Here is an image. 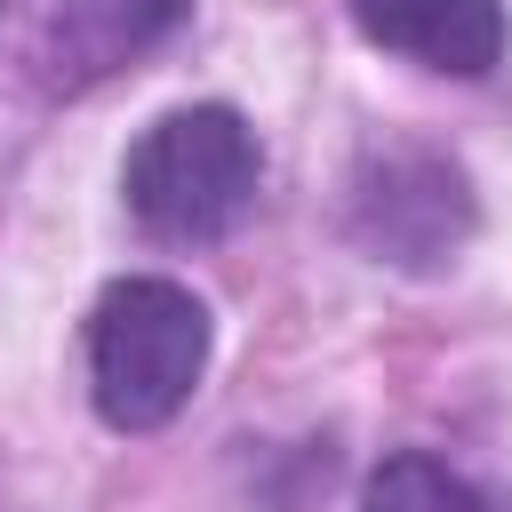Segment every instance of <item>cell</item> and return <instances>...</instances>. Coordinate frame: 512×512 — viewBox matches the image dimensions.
<instances>
[{"label":"cell","mask_w":512,"mask_h":512,"mask_svg":"<svg viewBox=\"0 0 512 512\" xmlns=\"http://www.w3.org/2000/svg\"><path fill=\"white\" fill-rule=\"evenodd\" d=\"M208 368V304L176 280H120L88 328V384L112 432H160Z\"/></svg>","instance_id":"6da1fadb"},{"label":"cell","mask_w":512,"mask_h":512,"mask_svg":"<svg viewBox=\"0 0 512 512\" xmlns=\"http://www.w3.org/2000/svg\"><path fill=\"white\" fill-rule=\"evenodd\" d=\"M248 200H256V136L224 104L168 112L128 152V208L152 240H176V248L224 240L248 216Z\"/></svg>","instance_id":"7a4b0ae2"},{"label":"cell","mask_w":512,"mask_h":512,"mask_svg":"<svg viewBox=\"0 0 512 512\" xmlns=\"http://www.w3.org/2000/svg\"><path fill=\"white\" fill-rule=\"evenodd\" d=\"M360 240L392 264H440L456 256V240L472 232V200L464 176L432 152H392L384 168L360 176V208H352Z\"/></svg>","instance_id":"3957f363"},{"label":"cell","mask_w":512,"mask_h":512,"mask_svg":"<svg viewBox=\"0 0 512 512\" xmlns=\"http://www.w3.org/2000/svg\"><path fill=\"white\" fill-rule=\"evenodd\" d=\"M352 24L432 72L480 80L504 56V0H352Z\"/></svg>","instance_id":"277c9868"},{"label":"cell","mask_w":512,"mask_h":512,"mask_svg":"<svg viewBox=\"0 0 512 512\" xmlns=\"http://www.w3.org/2000/svg\"><path fill=\"white\" fill-rule=\"evenodd\" d=\"M176 16H184V0H64L56 32H48V56H64L56 64L64 80H96V72L128 64L136 48H152Z\"/></svg>","instance_id":"5b68a950"},{"label":"cell","mask_w":512,"mask_h":512,"mask_svg":"<svg viewBox=\"0 0 512 512\" xmlns=\"http://www.w3.org/2000/svg\"><path fill=\"white\" fill-rule=\"evenodd\" d=\"M360 512H488V504H480V488L456 480L448 464H432V456H392V464H376Z\"/></svg>","instance_id":"8992f818"}]
</instances>
